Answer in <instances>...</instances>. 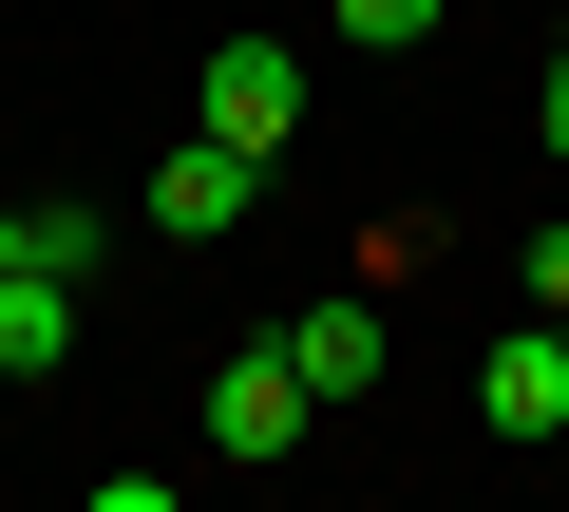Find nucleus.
Wrapping results in <instances>:
<instances>
[{
	"label": "nucleus",
	"instance_id": "obj_8",
	"mask_svg": "<svg viewBox=\"0 0 569 512\" xmlns=\"http://www.w3.org/2000/svg\"><path fill=\"white\" fill-rule=\"evenodd\" d=\"M512 285H531V304H550V323H569V209H550V228H531V247H512Z\"/></svg>",
	"mask_w": 569,
	"mask_h": 512
},
{
	"label": "nucleus",
	"instance_id": "obj_9",
	"mask_svg": "<svg viewBox=\"0 0 569 512\" xmlns=\"http://www.w3.org/2000/svg\"><path fill=\"white\" fill-rule=\"evenodd\" d=\"M550 152H569V39H550Z\"/></svg>",
	"mask_w": 569,
	"mask_h": 512
},
{
	"label": "nucleus",
	"instance_id": "obj_1",
	"mask_svg": "<svg viewBox=\"0 0 569 512\" xmlns=\"http://www.w3.org/2000/svg\"><path fill=\"white\" fill-rule=\"evenodd\" d=\"M305 418H323V399H305V361H284V342L209 361V455H247V474H266V455H305Z\"/></svg>",
	"mask_w": 569,
	"mask_h": 512
},
{
	"label": "nucleus",
	"instance_id": "obj_3",
	"mask_svg": "<svg viewBox=\"0 0 569 512\" xmlns=\"http://www.w3.org/2000/svg\"><path fill=\"white\" fill-rule=\"evenodd\" d=\"M190 114H209V133H247V152H284V133H305V58H284V39H209Z\"/></svg>",
	"mask_w": 569,
	"mask_h": 512
},
{
	"label": "nucleus",
	"instance_id": "obj_7",
	"mask_svg": "<svg viewBox=\"0 0 569 512\" xmlns=\"http://www.w3.org/2000/svg\"><path fill=\"white\" fill-rule=\"evenodd\" d=\"M323 20H342V39H361V58H418V39H437V20H456V0H323Z\"/></svg>",
	"mask_w": 569,
	"mask_h": 512
},
{
	"label": "nucleus",
	"instance_id": "obj_10",
	"mask_svg": "<svg viewBox=\"0 0 569 512\" xmlns=\"http://www.w3.org/2000/svg\"><path fill=\"white\" fill-rule=\"evenodd\" d=\"M0 267H20V209H0Z\"/></svg>",
	"mask_w": 569,
	"mask_h": 512
},
{
	"label": "nucleus",
	"instance_id": "obj_4",
	"mask_svg": "<svg viewBox=\"0 0 569 512\" xmlns=\"http://www.w3.org/2000/svg\"><path fill=\"white\" fill-rule=\"evenodd\" d=\"M475 418H493V436H569V323H512V342L475 361Z\"/></svg>",
	"mask_w": 569,
	"mask_h": 512
},
{
	"label": "nucleus",
	"instance_id": "obj_6",
	"mask_svg": "<svg viewBox=\"0 0 569 512\" xmlns=\"http://www.w3.org/2000/svg\"><path fill=\"white\" fill-rule=\"evenodd\" d=\"M77 361V267H0V380H58Z\"/></svg>",
	"mask_w": 569,
	"mask_h": 512
},
{
	"label": "nucleus",
	"instance_id": "obj_5",
	"mask_svg": "<svg viewBox=\"0 0 569 512\" xmlns=\"http://www.w3.org/2000/svg\"><path fill=\"white\" fill-rule=\"evenodd\" d=\"M284 361H305V399L342 418V399H380V361H399V342H380V304H305V323H284Z\"/></svg>",
	"mask_w": 569,
	"mask_h": 512
},
{
	"label": "nucleus",
	"instance_id": "obj_2",
	"mask_svg": "<svg viewBox=\"0 0 569 512\" xmlns=\"http://www.w3.org/2000/svg\"><path fill=\"white\" fill-rule=\"evenodd\" d=\"M247 209H266V152H247V133H209V114H190V152H171V171H152V228H171V247H228V228H247Z\"/></svg>",
	"mask_w": 569,
	"mask_h": 512
}]
</instances>
